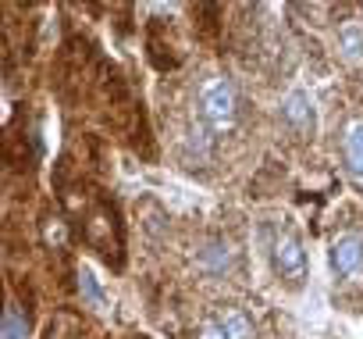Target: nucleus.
I'll return each instance as SVG.
<instances>
[{"instance_id": "11", "label": "nucleus", "mask_w": 363, "mask_h": 339, "mask_svg": "<svg viewBox=\"0 0 363 339\" xmlns=\"http://www.w3.org/2000/svg\"><path fill=\"white\" fill-rule=\"evenodd\" d=\"M228 261H232V254H228V247H225V243H211V247L203 250V264H207V268H214V271H225V268H228Z\"/></svg>"}, {"instance_id": "7", "label": "nucleus", "mask_w": 363, "mask_h": 339, "mask_svg": "<svg viewBox=\"0 0 363 339\" xmlns=\"http://www.w3.org/2000/svg\"><path fill=\"white\" fill-rule=\"evenodd\" d=\"M342 154L352 176H363V122H349L342 136Z\"/></svg>"}, {"instance_id": "6", "label": "nucleus", "mask_w": 363, "mask_h": 339, "mask_svg": "<svg viewBox=\"0 0 363 339\" xmlns=\"http://www.w3.org/2000/svg\"><path fill=\"white\" fill-rule=\"evenodd\" d=\"M335 47H338V58H342L345 65H359V61H363V22H359V18H345V22L338 26Z\"/></svg>"}, {"instance_id": "13", "label": "nucleus", "mask_w": 363, "mask_h": 339, "mask_svg": "<svg viewBox=\"0 0 363 339\" xmlns=\"http://www.w3.org/2000/svg\"><path fill=\"white\" fill-rule=\"evenodd\" d=\"M196 339H228V335H225V328H221L218 318H214V321H203V325H200Z\"/></svg>"}, {"instance_id": "4", "label": "nucleus", "mask_w": 363, "mask_h": 339, "mask_svg": "<svg viewBox=\"0 0 363 339\" xmlns=\"http://www.w3.org/2000/svg\"><path fill=\"white\" fill-rule=\"evenodd\" d=\"M328 257H331V271H335L338 279L356 282V279L363 275V236H359V232L338 236V240L331 243Z\"/></svg>"}, {"instance_id": "1", "label": "nucleus", "mask_w": 363, "mask_h": 339, "mask_svg": "<svg viewBox=\"0 0 363 339\" xmlns=\"http://www.w3.org/2000/svg\"><path fill=\"white\" fill-rule=\"evenodd\" d=\"M200 118H203V125L214 136H225V132L235 129V122H239V93H235V86L228 79L211 75L200 86Z\"/></svg>"}, {"instance_id": "9", "label": "nucleus", "mask_w": 363, "mask_h": 339, "mask_svg": "<svg viewBox=\"0 0 363 339\" xmlns=\"http://www.w3.org/2000/svg\"><path fill=\"white\" fill-rule=\"evenodd\" d=\"M0 332H4V339H26V332H29V314H22L15 300L4 311V328Z\"/></svg>"}, {"instance_id": "12", "label": "nucleus", "mask_w": 363, "mask_h": 339, "mask_svg": "<svg viewBox=\"0 0 363 339\" xmlns=\"http://www.w3.org/2000/svg\"><path fill=\"white\" fill-rule=\"evenodd\" d=\"M79 289H82V296H86L93 307H100V303H104V293H100V286H96L93 271H82V275H79Z\"/></svg>"}, {"instance_id": "5", "label": "nucleus", "mask_w": 363, "mask_h": 339, "mask_svg": "<svg viewBox=\"0 0 363 339\" xmlns=\"http://www.w3.org/2000/svg\"><path fill=\"white\" fill-rule=\"evenodd\" d=\"M281 118H285V125L289 129H296V132H313V107H310V97L303 93V90H292L285 100H281Z\"/></svg>"}, {"instance_id": "2", "label": "nucleus", "mask_w": 363, "mask_h": 339, "mask_svg": "<svg viewBox=\"0 0 363 339\" xmlns=\"http://www.w3.org/2000/svg\"><path fill=\"white\" fill-rule=\"evenodd\" d=\"M86 243L114 268H121V250H125V240H121V225H118V215L111 204H100L89 222H86Z\"/></svg>"}, {"instance_id": "10", "label": "nucleus", "mask_w": 363, "mask_h": 339, "mask_svg": "<svg viewBox=\"0 0 363 339\" xmlns=\"http://www.w3.org/2000/svg\"><path fill=\"white\" fill-rule=\"evenodd\" d=\"M43 240H47V247H65L68 243V225L61 218H47L43 222Z\"/></svg>"}, {"instance_id": "8", "label": "nucleus", "mask_w": 363, "mask_h": 339, "mask_svg": "<svg viewBox=\"0 0 363 339\" xmlns=\"http://www.w3.org/2000/svg\"><path fill=\"white\" fill-rule=\"evenodd\" d=\"M218 325L225 328V335H228V339H253V335H257V332H253V321H250L239 307H221Z\"/></svg>"}, {"instance_id": "3", "label": "nucleus", "mask_w": 363, "mask_h": 339, "mask_svg": "<svg viewBox=\"0 0 363 339\" xmlns=\"http://www.w3.org/2000/svg\"><path fill=\"white\" fill-rule=\"evenodd\" d=\"M271 264H274V275L285 286H292V289L303 286V279H306V250H303L296 232H289V229L274 232V240H271Z\"/></svg>"}]
</instances>
